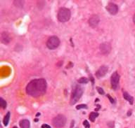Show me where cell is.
Masks as SVG:
<instances>
[{
    "instance_id": "6da1fadb",
    "label": "cell",
    "mask_w": 135,
    "mask_h": 128,
    "mask_svg": "<svg viewBox=\"0 0 135 128\" xmlns=\"http://www.w3.org/2000/svg\"><path fill=\"white\" fill-rule=\"evenodd\" d=\"M47 83L44 78H39L31 81L26 87L27 94L31 97L37 98L44 95L47 92Z\"/></svg>"
},
{
    "instance_id": "7a4b0ae2",
    "label": "cell",
    "mask_w": 135,
    "mask_h": 128,
    "mask_svg": "<svg viewBox=\"0 0 135 128\" xmlns=\"http://www.w3.org/2000/svg\"><path fill=\"white\" fill-rule=\"evenodd\" d=\"M83 95V89L80 87V85H76L74 87L73 90V92L71 95V97H70V104H75L76 102H78L80 100L81 97Z\"/></svg>"
},
{
    "instance_id": "3957f363",
    "label": "cell",
    "mask_w": 135,
    "mask_h": 128,
    "mask_svg": "<svg viewBox=\"0 0 135 128\" xmlns=\"http://www.w3.org/2000/svg\"><path fill=\"white\" fill-rule=\"evenodd\" d=\"M71 16V12L67 8H61L58 12V20L61 23H65L70 20Z\"/></svg>"
},
{
    "instance_id": "277c9868",
    "label": "cell",
    "mask_w": 135,
    "mask_h": 128,
    "mask_svg": "<svg viewBox=\"0 0 135 128\" xmlns=\"http://www.w3.org/2000/svg\"><path fill=\"white\" fill-rule=\"evenodd\" d=\"M66 123V118L62 114L56 115L54 119L52 120V124L56 128H61L64 127Z\"/></svg>"
},
{
    "instance_id": "5b68a950",
    "label": "cell",
    "mask_w": 135,
    "mask_h": 128,
    "mask_svg": "<svg viewBox=\"0 0 135 128\" xmlns=\"http://www.w3.org/2000/svg\"><path fill=\"white\" fill-rule=\"evenodd\" d=\"M60 45V39L56 36H52L47 41V48L50 50L57 48Z\"/></svg>"
},
{
    "instance_id": "8992f818",
    "label": "cell",
    "mask_w": 135,
    "mask_h": 128,
    "mask_svg": "<svg viewBox=\"0 0 135 128\" xmlns=\"http://www.w3.org/2000/svg\"><path fill=\"white\" fill-rule=\"evenodd\" d=\"M111 83L112 88L114 90H117L119 88L120 83V75L117 72H114L111 78Z\"/></svg>"
},
{
    "instance_id": "52a82bcc",
    "label": "cell",
    "mask_w": 135,
    "mask_h": 128,
    "mask_svg": "<svg viewBox=\"0 0 135 128\" xmlns=\"http://www.w3.org/2000/svg\"><path fill=\"white\" fill-rule=\"evenodd\" d=\"M100 51L103 55H108L111 51V46L108 42H104L99 46Z\"/></svg>"
},
{
    "instance_id": "ba28073f",
    "label": "cell",
    "mask_w": 135,
    "mask_h": 128,
    "mask_svg": "<svg viewBox=\"0 0 135 128\" xmlns=\"http://www.w3.org/2000/svg\"><path fill=\"white\" fill-rule=\"evenodd\" d=\"M99 21H100V18H99V15L94 14V15H91L90 18H89V26L91 27H92V28H95L99 25Z\"/></svg>"
},
{
    "instance_id": "9c48e42d",
    "label": "cell",
    "mask_w": 135,
    "mask_h": 128,
    "mask_svg": "<svg viewBox=\"0 0 135 128\" xmlns=\"http://www.w3.org/2000/svg\"><path fill=\"white\" fill-rule=\"evenodd\" d=\"M107 11L111 14V15H116L118 12V6L114 3H109L108 5L106 6Z\"/></svg>"
},
{
    "instance_id": "30bf717a",
    "label": "cell",
    "mask_w": 135,
    "mask_h": 128,
    "mask_svg": "<svg viewBox=\"0 0 135 128\" xmlns=\"http://www.w3.org/2000/svg\"><path fill=\"white\" fill-rule=\"evenodd\" d=\"M108 72V68L107 66L103 65L101 67H99V69L96 71V76L98 78H101L106 76L107 73Z\"/></svg>"
},
{
    "instance_id": "8fae6325",
    "label": "cell",
    "mask_w": 135,
    "mask_h": 128,
    "mask_svg": "<svg viewBox=\"0 0 135 128\" xmlns=\"http://www.w3.org/2000/svg\"><path fill=\"white\" fill-rule=\"evenodd\" d=\"M11 36H9V34L7 32H4L1 34V41H2V44H6V45L9 44L11 41Z\"/></svg>"
},
{
    "instance_id": "7c38bea8",
    "label": "cell",
    "mask_w": 135,
    "mask_h": 128,
    "mask_svg": "<svg viewBox=\"0 0 135 128\" xmlns=\"http://www.w3.org/2000/svg\"><path fill=\"white\" fill-rule=\"evenodd\" d=\"M19 125L21 128H30V123L27 119H23L20 121Z\"/></svg>"
},
{
    "instance_id": "4fadbf2b",
    "label": "cell",
    "mask_w": 135,
    "mask_h": 128,
    "mask_svg": "<svg viewBox=\"0 0 135 128\" xmlns=\"http://www.w3.org/2000/svg\"><path fill=\"white\" fill-rule=\"evenodd\" d=\"M123 97L125 100H126L127 101H128L130 102V104H133L134 102V98L133 97H132L130 94H128L127 92H123Z\"/></svg>"
},
{
    "instance_id": "5bb4252c",
    "label": "cell",
    "mask_w": 135,
    "mask_h": 128,
    "mask_svg": "<svg viewBox=\"0 0 135 128\" xmlns=\"http://www.w3.org/2000/svg\"><path fill=\"white\" fill-rule=\"evenodd\" d=\"M9 120H10V112H8V113L6 114L4 118L3 119V123H4V125L5 126L8 125Z\"/></svg>"
},
{
    "instance_id": "9a60e30c",
    "label": "cell",
    "mask_w": 135,
    "mask_h": 128,
    "mask_svg": "<svg viewBox=\"0 0 135 128\" xmlns=\"http://www.w3.org/2000/svg\"><path fill=\"white\" fill-rule=\"evenodd\" d=\"M99 116V113L98 112H91L89 114V120L91 121V122H94L95 121V119H96L97 117Z\"/></svg>"
},
{
    "instance_id": "2e32d148",
    "label": "cell",
    "mask_w": 135,
    "mask_h": 128,
    "mask_svg": "<svg viewBox=\"0 0 135 128\" xmlns=\"http://www.w3.org/2000/svg\"><path fill=\"white\" fill-rule=\"evenodd\" d=\"M0 106L2 109H6V106H7V103L6 102L5 100H4L2 97H0Z\"/></svg>"
},
{
    "instance_id": "e0dca14e",
    "label": "cell",
    "mask_w": 135,
    "mask_h": 128,
    "mask_svg": "<svg viewBox=\"0 0 135 128\" xmlns=\"http://www.w3.org/2000/svg\"><path fill=\"white\" fill-rule=\"evenodd\" d=\"M89 82V79L87 78H85V77H82L78 79V83H82V84H85V83H87Z\"/></svg>"
},
{
    "instance_id": "ac0fdd59",
    "label": "cell",
    "mask_w": 135,
    "mask_h": 128,
    "mask_svg": "<svg viewBox=\"0 0 135 128\" xmlns=\"http://www.w3.org/2000/svg\"><path fill=\"white\" fill-rule=\"evenodd\" d=\"M14 2V4L16 6H18V7H21L20 4H24V2L23 1H14L13 2Z\"/></svg>"
},
{
    "instance_id": "d6986e66",
    "label": "cell",
    "mask_w": 135,
    "mask_h": 128,
    "mask_svg": "<svg viewBox=\"0 0 135 128\" xmlns=\"http://www.w3.org/2000/svg\"><path fill=\"white\" fill-rule=\"evenodd\" d=\"M76 109L78 110L82 109H87V106L86 105V104H80V105H78L76 106Z\"/></svg>"
},
{
    "instance_id": "ffe728a7",
    "label": "cell",
    "mask_w": 135,
    "mask_h": 128,
    "mask_svg": "<svg viewBox=\"0 0 135 128\" xmlns=\"http://www.w3.org/2000/svg\"><path fill=\"white\" fill-rule=\"evenodd\" d=\"M96 90H97V91H98V92H99L100 95H104L105 94V92H104V90L101 88V87H96Z\"/></svg>"
},
{
    "instance_id": "44dd1931",
    "label": "cell",
    "mask_w": 135,
    "mask_h": 128,
    "mask_svg": "<svg viewBox=\"0 0 135 128\" xmlns=\"http://www.w3.org/2000/svg\"><path fill=\"white\" fill-rule=\"evenodd\" d=\"M83 125L84 127L85 128H90V125H89V123L87 121H85L83 122Z\"/></svg>"
},
{
    "instance_id": "7402d4cb",
    "label": "cell",
    "mask_w": 135,
    "mask_h": 128,
    "mask_svg": "<svg viewBox=\"0 0 135 128\" xmlns=\"http://www.w3.org/2000/svg\"><path fill=\"white\" fill-rule=\"evenodd\" d=\"M106 96H107V97L109 99L111 103V104H114V103H115V100H113V98H112V97L110 95H107Z\"/></svg>"
},
{
    "instance_id": "603a6c76",
    "label": "cell",
    "mask_w": 135,
    "mask_h": 128,
    "mask_svg": "<svg viewBox=\"0 0 135 128\" xmlns=\"http://www.w3.org/2000/svg\"><path fill=\"white\" fill-rule=\"evenodd\" d=\"M42 128H52V127H51L49 125H47V124H44V125H42Z\"/></svg>"
},
{
    "instance_id": "cb8c5ba5",
    "label": "cell",
    "mask_w": 135,
    "mask_h": 128,
    "mask_svg": "<svg viewBox=\"0 0 135 128\" xmlns=\"http://www.w3.org/2000/svg\"><path fill=\"white\" fill-rule=\"evenodd\" d=\"M90 79H91V81H92V83H94V78L93 77H92V76H91V74L90 75Z\"/></svg>"
},
{
    "instance_id": "d4e9b609",
    "label": "cell",
    "mask_w": 135,
    "mask_h": 128,
    "mask_svg": "<svg viewBox=\"0 0 135 128\" xmlns=\"http://www.w3.org/2000/svg\"><path fill=\"white\" fill-rule=\"evenodd\" d=\"M131 113H132V112H131V111H129V112L127 113V115L130 116V115H131Z\"/></svg>"
},
{
    "instance_id": "484cf974",
    "label": "cell",
    "mask_w": 135,
    "mask_h": 128,
    "mask_svg": "<svg viewBox=\"0 0 135 128\" xmlns=\"http://www.w3.org/2000/svg\"><path fill=\"white\" fill-rule=\"evenodd\" d=\"M133 21H134V23L135 24V14L134 15V18H133Z\"/></svg>"
},
{
    "instance_id": "4316f807",
    "label": "cell",
    "mask_w": 135,
    "mask_h": 128,
    "mask_svg": "<svg viewBox=\"0 0 135 128\" xmlns=\"http://www.w3.org/2000/svg\"><path fill=\"white\" fill-rule=\"evenodd\" d=\"M40 114H41V113H37V116H39V115H40Z\"/></svg>"
},
{
    "instance_id": "83f0119b",
    "label": "cell",
    "mask_w": 135,
    "mask_h": 128,
    "mask_svg": "<svg viewBox=\"0 0 135 128\" xmlns=\"http://www.w3.org/2000/svg\"><path fill=\"white\" fill-rule=\"evenodd\" d=\"M13 128H18V127H13Z\"/></svg>"
}]
</instances>
